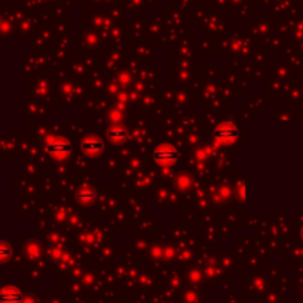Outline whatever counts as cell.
<instances>
[{"instance_id":"8","label":"cell","mask_w":303,"mask_h":303,"mask_svg":"<svg viewBox=\"0 0 303 303\" xmlns=\"http://www.w3.org/2000/svg\"><path fill=\"white\" fill-rule=\"evenodd\" d=\"M0 253H1V257H3V259H7V257H9V248H7V245H1Z\"/></svg>"},{"instance_id":"9","label":"cell","mask_w":303,"mask_h":303,"mask_svg":"<svg viewBox=\"0 0 303 303\" xmlns=\"http://www.w3.org/2000/svg\"><path fill=\"white\" fill-rule=\"evenodd\" d=\"M301 237H302V240H303V227H302V229H301Z\"/></svg>"},{"instance_id":"4","label":"cell","mask_w":303,"mask_h":303,"mask_svg":"<svg viewBox=\"0 0 303 303\" xmlns=\"http://www.w3.org/2000/svg\"><path fill=\"white\" fill-rule=\"evenodd\" d=\"M105 148L104 141H101L99 138H87L81 142V150L84 151V154L87 155H96L101 154Z\"/></svg>"},{"instance_id":"2","label":"cell","mask_w":303,"mask_h":303,"mask_svg":"<svg viewBox=\"0 0 303 303\" xmlns=\"http://www.w3.org/2000/svg\"><path fill=\"white\" fill-rule=\"evenodd\" d=\"M213 138L219 142V144H231L238 138V127L235 126V123L232 119H228L224 121L222 124H219L215 132H213Z\"/></svg>"},{"instance_id":"3","label":"cell","mask_w":303,"mask_h":303,"mask_svg":"<svg viewBox=\"0 0 303 303\" xmlns=\"http://www.w3.org/2000/svg\"><path fill=\"white\" fill-rule=\"evenodd\" d=\"M46 151L57 158H65L71 154L73 145L65 138H49L46 141Z\"/></svg>"},{"instance_id":"6","label":"cell","mask_w":303,"mask_h":303,"mask_svg":"<svg viewBox=\"0 0 303 303\" xmlns=\"http://www.w3.org/2000/svg\"><path fill=\"white\" fill-rule=\"evenodd\" d=\"M108 139L113 144H123L127 139V130L123 126H114L108 130Z\"/></svg>"},{"instance_id":"1","label":"cell","mask_w":303,"mask_h":303,"mask_svg":"<svg viewBox=\"0 0 303 303\" xmlns=\"http://www.w3.org/2000/svg\"><path fill=\"white\" fill-rule=\"evenodd\" d=\"M152 158L161 166H173L181 160V152L170 144H161L154 150Z\"/></svg>"},{"instance_id":"7","label":"cell","mask_w":303,"mask_h":303,"mask_svg":"<svg viewBox=\"0 0 303 303\" xmlns=\"http://www.w3.org/2000/svg\"><path fill=\"white\" fill-rule=\"evenodd\" d=\"M93 198H95V192H93L90 188H87V186L81 188V189L78 191V194H77V200H78V203H83V204H89V203H92Z\"/></svg>"},{"instance_id":"5","label":"cell","mask_w":303,"mask_h":303,"mask_svg":"<svg viewBox=\"0 0 303 303\" xmlns=\"http://www.w3.org/2000/svg\"><path fill=\"white\" fill-rule=\"evenodd\" d=\"M22 299V293L13 287H4L1 290V303H21Z\"/></svg>"}]
</instances>
